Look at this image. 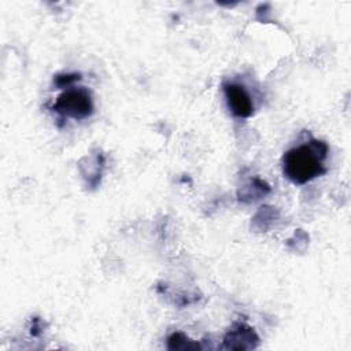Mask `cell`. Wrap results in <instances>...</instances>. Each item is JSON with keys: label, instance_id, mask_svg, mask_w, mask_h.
<instances>
[{"label": "cell", "instance_id": "1", "mask_svg": "<svg viewBox=\"0 0 351 351\" xmlns=\"http://www.w3.org/2000/svg\"><path fill=\"white\" fill-rule=\"evenodd\" d=\"M328 154L329 147L325 141L310 137L284 152L281 160L282 174L291 182L304 185L328 171L324 165Z\"/></svg>", "mask_w": 351, "mask_h": 351}, {"label": "cell", "instance_id": "2", "mask_svg": "<svg viewBox=\"0 0 351 351\" xmlns=\"http://www.w3.org/2000/svg\"><path fill=\"white\" fill-rule=\"evenodd\" d=\"M52 110L63 118L85 119L93 114V100L86 88H67L52 104Z\"/></svg>", "mask_w": 351, "mask_h": 351}, {"label": "cell", "instance_id": "3", "mask_svg": "<svg viewBox=\"0 0 351 351\" xmlns=\"http://www.w3.org/2000/svg\"><path fill=\"white\" fill-rule=\"evenodd\" d=\"M223 95L229 111L237 118H248L254 114V101L247 89L237 82H223Z\"/></svg>", "mask_w": 351, "mask_h": 351}, {"label": "cell", "instance_id": "4", "mask_svg": "<svg viewBox=\"0 0 351 351\" xmlns=\"http://www.w3.org/2000/svg\"><path fill=\"white\" fill-rule=\"evenodd\" d=\"M258 335L247 325L237 322L223 337V348L226 350H250L258 346Z\"/></svg>", "mask_w": 351, "mask_h": 351}, {"label": "cell", "instance_id": "5", "mask_svg": "<svg viewBox=\"0 0 351 351\" xmlns=\"http://www.w3.org/2000/svg\"><path fill=\"white\" fill-rule=\"evenodd\" d=\"M167 347L170 350H191V348H199V344L191 341L184 333L176 332L167 339Z\"/></svg>", "mask_w": 351, "mask_h": 351}, {"label": "cell", "instance_id": "6", "mask_svg": "<svg viewBox=\"0 0 351 351\" xmlns=\"http://www.w3.org/2000/svg\"><path fill=\"white\" fill-rule=\"evenodd\" d=\"M80 80H81L80 73H67V74H58L53 78V82L59 88H70V86H73L74 82H78Z\"/></svg>", "mask_w": 351, "mask_h": 351}]
</instances>
